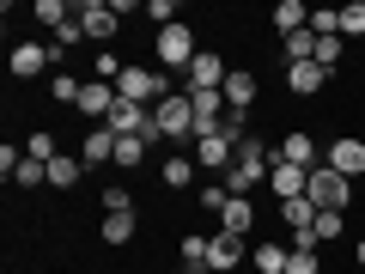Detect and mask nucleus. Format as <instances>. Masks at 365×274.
Wrapping results in <instances>:
<instances>
[{
    "mask_svg": "<svg viewBox=\"0 0 365 274\" xmlns=\"http://www.w3.org/2000/svg\"><path fill=\"white\" fill-rule=\"evenodd\" d=\"M268 165H274V146H262L256 134H244L237 141V158H232V171H225V196H250L256 183H268Z\"/></svg>",
    "mask_w": 365,
    "mask_h": 274,
    "instance_id": "nucleus-1",
    "label": "nucleus"
},
{
    "mask_svg": "<svg viewBox=\"0 0 365 274\" xmlns=\"http://www.w3.org/2000/svg\"><path fill=\"white\" fill-rule=\"evenodd\" d=\"M116 98H128V104H165L170 98V86H165V67H122V79H116Z\"/></svg>",
    "mask_w": 365,
    "mask_h": 274,
    "instance_id": "nucleus-2",
    "label": "nucleus"
},
{
    "mask_svg": "<svg viewBox=\"0 0 365 274\" xmlns=\"http://www.w3.org/2000/svg\"><path fill=\"white\" fill-rule=\"evenodd\" d=\"M153 49H158V67H170V73H189V61L201 55V43H195V31L177 19V25H165V31L153 37Z\"/></svg>",
    "mask_w": 365,
    "mask_h": 274,
    "instance_id": "nucleus-3",
    "label": "nucleus"
},
{
    "mask_svg": "<svg viewBox=\"0 0 365 274\" xmlns=\"http://www.w3.org/2000/svg\"><path fill=\"white\" fill-rule=\"evenodd\" d=\"M304 196H311V208H323V213H347V201H353V177H341V171L317 165Z\"/></svg>",
    "mask_w": 365,
    "mask_h": 274,
    "instance_id": "nucleus-4",
    "label": "nucleus"
},
{
    "mask_svg": "<svg viewBox=\"0 0 365 274\" xmlns=\"http://www.w3.org/2000/svg\"><path fill=\"white\" fill-rule=\"evenodd\" d=\"M153 122H158V141H189V134H195V104H189V91H170L165 104H153Z\"/></svg>",
    "mask_w": 365,
    "mask_h": 274,
    "instance_id": "nucleus-5",
    "label": "nucleus"
},
{
    "mask_svg": "<svg viewBox=\"0 0 365 274\" xmlns=\"http://www.w3.org/2000/svg\"><path fill=\"white\" fill-rule=\"evenodd\" d=\"M232 158H237V141L232 134H207V141H195V171H207V177H225L232 171Z\"/></svg>",
    "mask_w": 365,
    "mask_h": 274,
    "instance_id": "nucleus-6",
    "label": "nucleus"
},
{
    "mask_svg": "<svg viewBox=\"0 0 365 274\" xmlns=\"http://www.w3.org/2000/svg\"><path fill=\"white\" fill-rule=\"evenodd\" d=\"M268 189H274V201H299L304 189H311V171H304V165H287V158L274 153V165H268Z\"/></svg>",
    "mask_w": 365,
    "mask_h": 274,
    "instance_id": "nucleus-7",
    "label": "nucleus"
},
{
    "mask_svg": "<svg viewBox=\"0 0 365 274\" xmlns=\"http://www.w3.org/2000/svg\"><path fill=\"white\" fill-rule=\"evenodd\" d=\"M225 73H232V67H225V55H213V49H201L195 61H189V91H220L225 86Z\"/></svg>",
    "mask_w": 365,
    "mask_h": 274,
    "instance_id": "nucleus-8",
    "label": "nucleus"
},
{
    "mask_svg": "<svg viewBox=\"0 0 365 274\" xmlns=\"http://www.w3.org/2000/svg\"><path fill=\"white\" fill-rule=\"evenodd\" d=\"M244 262H250L244 238H232V232H213L207 238V268L213 274H232V268H244Z\"/></svg>",
    "mask_w": 365,
    "mask_h": 274,
    "instance_id": "nucleus-9",
    "label": "nucleus"
},
{
    "mask_svg": "<svg viewBox=\"0 0 365 274\" xmlns=\"http://www.w3.org/2000/svg\"><path fill=\"white\" fill-rule=\"evenodd\" d=\"M323 165H329V171H341V177H365V141H353V134H341V141H329Z\"/></svg>",
    "mask_w": 365,
    "mask_h": 274,
    "instance_id": "nucleus-10",
    "label": "nucleus"
},
{
    "mask_svg": "<svg viewBox=\"0 0 365 274\" xmlns=\"http://www.w3.org/2000/svg\"><path fill=\"white\" fill-rule=\"evenodd\" d=\"M79 25H86L91 43H110L122 31V13H116V6H104V0H86V6H79Z\"/></svg>",
    "mask_w": 365,
    "mask_h": 274,
    "instance_id": "nucleus-11",
    "label": "nucleus"
},
{
    "mask_svg": "<svg viewBox=\"0 0 365 274\" xmlns=\"http://www.w3.org/2000/svg\"><path fill=\"white\" fill-rule=\"evenodd\" d=\"M146 122H153V110H146V104L116 98V104H110V116H104V128H110V134H146Z\"/></svg>",
    "mask_w": 365,
    "mask_h": 274,
    "instance_id": "nucleus-12",
    "label": "nucleus"
},
{
    "mask_svg": "<svg viewBox=\"0 0 365 274\" xmlns=\"http://www.w3.org/2000/svg\"><path fill=\"white\" fill-rule=\"evenodd\" d=\"M43 67H55L49 43H13V79H37Z\"/></svg>",
    "mask_w": 365,
    "mask_h": 274,
    "instance_id": "nucleus-13",
    "label": "nucleus"
},
{
    "mask_svg": "<svg viewBox=\"0 0 365 274\" xmlns=\"http://www.w3.org/2000/svg\"><path fill=\"white\" fill-rule=\"evenodd\" d=\"M220 91H225V104H232L237 116H250V104H256V73H250V67H232Z\"/></svg>",
    "mask_w": 365,
    "mask_h": 274,
    "instance_id": "nucleus-14",
    "label": "nucleus"
},
{
    "mask_svg": "<svg viewBox=\"0 0 365 274\" xmlns=\"http://www.w3.org/2000/svg\"><path fill=\"white\" fill-rule=\"evenodd\" d=\"M323 86H329V67H317V61L287 67V91H292V98H317Z\"/></svg>",
    "mask_w": 365,
    "mask_h": 274,
    "instance_id": "nucleus-15",
    "label": "nucleus"
},
{
    "mask_svg": "<svg viewBox=\"0 0 365 274\" xmlns=\"http://www.w3.org/2000/svg\"><path fill=\"white\" fill-rule=\"evenodd\" d=\"M250 225H256V201H250V196H232V201H225V213H220V232L250 238Z\"/></svg>",
    "mask_w": 365,
    "mask_h": 274,
    "instance_id": "nucleus-16",
    "label": "nucleus"
},
{
    "mask_svg": "<svg viewBox=\"0 0 365 274\" xmlns=\"http://www.w3.org/2000/svg\"><path fill=\"white\" fill-rule=\"evenodd\" d=\"M158 183H165V189H189V183H195V158L189 153H165L158 158Z\"/></svg>",
    "mask_w": 365,
    "mask_h": 274,
    "instance_id": "nucleus-17",
    "label": "nucleus"
},
{
    "mask_svg": "<svg viewBox=\"0 0 365 274\" xmlns=\"http://www.w3.org/2000/svg\"><path fill=\"white\" fill-rule=\"evenodd\" d=\"M280 225H287L292 238H311V220H317V208H311V196H299V201H280Z\"/></svg>",
    "mask_w": 365,
    "mask_h": 274,
    "instance_id": "nucleus-18",
    "label": "nucleus"
},
{
    "mask_svg": "<svg viewBox=\"0 0 365 274\" xmlns=\"http://www.w3.org/2000/svg\"><path fill=\"white\" fill-rule=\"evenodd\" d=\"M110 104H116V86H110V79H86V91H79V116H110Z\"/></svg>",
    "mask_w": 365,
    "mask_h": 274,
    "instance_id": "nucleus-19",
    "label": "nucleus"
},
{
    "mask_svg": "<svg viewBox=\"0 0 365 274\" xmlns=\"http://www.w3.org/2000/svg\"><path fill=\"white\" fill-rule=\"evenodd\" d=\"M274 153H280V158H287V165H304V171H317V158H323V153H317V141H311V134H287V141H280V146H274Z\"/></svg>",
    "mask_w": 365,
    "mask_h": 274,
    "instance_id": "nucleus-20",
    "label": "nucleus"
},
{
    "mask_svg": "<svg viewBox=\"0 0 365 274\" xmlns=\"http://www.w3.org/2000/svg\"><path fill=\"white\" fill-rule=\"evenodd\" d=\"M79 158H86V165H116V134H110V128H91L86 141H79Z\"/></svg>",
    "mask_w": 365,
    "mask_h": 274,
    "instance_id": "nucleus-21",
    "label": "nucleus"
},
{
    "mask_svg": "<svg viewBox=\"0 0 365 274\" xmlns=\"http://www.w3.org/2000/svg\"><path fill=\"white\" fill-rule=\"evenodd\" d=\"M274 31H280V37L311 31V6H304V0H280V6H274Z\"/></svg>",
    "mask_w": 365,
    "mask_h": 274,
    "instance_id": "nucleus-22",
    "label": "nucleus"
},
{
    "mask_svg": "<svg viewBox=\"0 0 365 274\" xmlns=\"http://www.w3.org/2000/svg\"><path fill=\"white\" fill-rule=\"evenodd\" d=\"M287 262H292L287 244H256V250H250V268H256V274H287Z\"/></svg>",
    "mask_w": 365,
    "mask_h": 274,
    "instance_id": "nucleus-23",
    "label": "nucleus"
},
{
    "mask_svg": "<svg viewBox=\"0 0 365 274\" xmlns=\"http://www.w3.org/2000/svg\"><path fill=\"white\" fill-rule=\"evenodd\" d=\"M79 177H86V158H73V153L49 158V189H73Z\"/></svg>",
    "mask_w": 365,
    "mask_h": 274,
    "instance_id": "nucleus-24",
    "label": "nucleus"
},
{
    "mask_svg": "<svg viewBox=\"0 0 365 274\" xmlns=\"http://www.w3.org/2000/svg\"><path fill=\"white\" fill-rule=\"evenodd\" d=\"M341 232H347V213H323V208H317V220H311V244L323 250V244H335Z\"/></svg>",
    "mask_w": 365,
    "mask_h": 274,
    "instance_id": "nucleus-25",
    "label": "nucleus"
},
{
    "mask_svg": "<svg viewBox=\"0 0 365 274\" xmlns=\"http://www.w3.org/2000/svg\"><path fill=\"white\" fill-rule=\"evenodd\" d=\"M280 55H287V67L317 61V37H311V31H292V37H280Z\"/></svg>",
    "mask_w": 365,
    "mask_h": 274,
    "instance_id": "nucleus-26",
    "label": "nucleus"
},
{
    "mask_svg": "<svg viewBox=\"0 0 365 274\" xmlns=\"http://www.w3.org/2000/svg\"><path fill=\"white\" fill-rule=\"evenodd\" d=\"M287 274H323V256H317L311 238H292V262H287Z\"/></svg>",
    "mask_w": 365,
    "mask_h": 274,
    "instance_id": "nucleus-27",
    "label": "nucleus"
},
{
    "mask_svg": "<svg viewBox=\"0 0 365 274\" xmlns=\"http://www.w3.org/2000/svg\"><path fill=\"white\" fill-rule=\"evenodd\" d=\"M79 91H86V79H73L67 67L49 79V98H55V104H73V110H79Z\"/></svg>",
    "mask_w": 365,
    "mask_h": 274,
    "instance_id": "nucleus-28",
    "label": "nucleus"
},
{
    "mask_svg": "<svg viewBox=\"0 0 365 274\" xmlns=\"http://www.w3.org/2000/svg\"><path fill=\"white\" fill-rule=\"evenodd\" d=\"M43 183H49V165H43V158H19L13 189H43Z\"/></svg>",
    "mask_w": 365,
    "mask_h": 274,
    "instance_id": "nucleus-29",
    "label": "nucleus"
},
{
    "mask_svg": "<svg viewBox=\"0 0 365 274\" xmlns=\"http://www.w3.org/2000/svg\"><path fill=\"white\" fill-rule=\"evenodd\" d=\"M31 19H37V25H49V31H61L67 19H73V6H61V0H37V6H31Z\"/></svg>",
    "mask_w": 365,
    "mask_h": 274,
    "instance_id": "nucleus-30",
    "label": "nucleus"
},
{
    "mask_svg": "<svg viewBox=\"0 0 365 274\" xmlns=\"http://www.w3.org/2000/svg\"><path fill=\"white\" fill-rule=\"evenodd\" d=\"M146 153H153V146H146L140 134H116V165H146Z\"/></svg>",
    "mask_w": 365,
    "mask_h": 274,
    "instance_id": "nucleus-31",
    "label": "nucleus"
},
{
    "mask_svg": "<svg viewBox=\"0 0 365 274\" xmlns=\"http://www.w3.org/2000/svg\"><path fill=\"white\" fill-rule=\"evenodd\" d=\"M311 37H341V6H311Z\"/></svg>",
    "mask_w": 365,
    "mask_h": 274,
    "instance_id": "nucleus-32",
    "label": "nucleus"
},
{
    "mask_svg": "<svg viewBox=\"0 0 365 274\" xmlns=\"http://www.w3.org/2000/svg\"><path fill=\"white\" fill-rule=\"evenodd\" d=\"M25 158H43V165H49V158H61V146H55V134H49V128L25 134Z\"/></svg>",
    "mask_w": 365,
    "mask_h": 274,
    "instance_id": "nucleus-33",
    "label": "nucleus"
},
{
    "mask_svg": "<svg viewBox=\"0 0 365 274\" xmlns=\"http://www.w3.org/2000/svg\"><path fill=\"white\" fill-rule=\"evenodd\" d=\"M225 201H232V196H225V183H220V177H207V183H201V213H213V220H220V213H225Z\"/></svg>",
    "mask_w": 365,
    "mask_h": 274,
    "instance_id": "nucleus-34",
    "label": "nucleus"
},
{
    "mask_svg": "<svg viewBox=\"0 0 365 274\" xmlns=\"http://www.w3.org/2000/svg\"><path fill=\"white\" fill-rule=\"evenodd\" d=\"M134 238V213H104V244H128Z\"/></svg>",
    "mask_w": 365,
    "mask_h": 274,
    "instance_id": "nucleus-35",
    "label": "nucleus"
},
{
    "mask_svg": "<svg viewBox=\"0 0 365 274\" xmlns=\"http://www.w3.org/2000/svg\"><path fill=\"white\" fill-rule=\"evenodd\" d=\"M182 268H207V238H201V232H189V238H182Z\"/></svg>",
    "mask_w": 365,
    "mask_h": 274,
    "instance_id": "nucleus-36",
    "label": "nucleus"
},
{
    "mask_svg": "<svg viewBox=\"0 0 365 274\" xmlns=\"http://www.w3.org/2000/svg\"><path fill=\"white\" fill-rule=\"evenodd\" d=\"M341 37H365V0H347L341 6Z\"/></svg>",
    "mask_w": 365,
    "mask_h": 274,
    "instance_id": "nucleus-37",
    "label": "nucleus"
},
{
    "mask_svg": "<svg viewBox=\"0 0 365 274\" xmlns=\"http://www.w3.org/2000/svg\"><path fill=\"white\" fill-rule=\"evenodd\" d=\"M341 55H347V37H317V67H329V73H335Z\"/></svg>",
    "mask_w": 365,
    "mask_h": 274,
    "instance_id": "nucleus-38",
    "label": "nucleus"
},
{
    "mask_svg": "<svg viewBox=\"0 0 365 274\" xmlns=\"http://www.w3.org/2000/svg\"><path fill=\"white\" fill-rule=\"evenodd\" d=\"M104 213H134V196L122 189V183H110V189H104Z\"/></svg>",
    "mask_w": 365,
    "mask_h": 274,
    "instance_id": "nucleus-39",
    "label": "nucleus"
},
{
    "mask_svg": "<svg viewBox=\"0 0 365 274\" xmlns=\"http://www.w3.org/2000/svg\"><path fill=\"white\" fill-rule=\"evenodd\" d=\"M146 19H158V31L177 25V0H146Z\"/></svg>",
    "mask_w": 365,
    "mask_h": 274,
    "instance_id": "nucleus-40",
    "label": "nucleus"
},
{
    "mask_svg": "<svg viewBox=\"0 0 365 274\" xmlns=\"http://www.w3.org/2000/svg\"><path fill=\"white\" fill-rule=\"evenodd\" d=\"M353 256H359V268H365V238H359V244H353Z\"/></svg>",
    "mask_w": 365,
    "mask_h": 274,
    "instance_id": "nucleus-41",
    "label": "nucleus"
},
{
    "mask_svg": "<svg viewBox=\"0 0 365 274\" xmlns=\"http://www.w3.org/2000/svg\"><path fill=\"white\" fill-rule=\"evenodd\" d=\"M182 274H195V268H182Z\"/></svg>",
    "mask_w": 365,
    "mask_h": 274,
    "instance_id": "nucleus-42",
    "label": "nucleus"
},
{
    "mask_svg": "<svg viewBox=\"0 0 365 274\" xmlns=\"http://www.w3.org/2000/svg\"><path fill=\"white\" fill-rule=\"evenodd\" d=\"M201 274H213V268H201Z\"/></svg>",
    "mask_w": 365,
    "mask_h": 274,
    "instance_id": "nucleus-43",
    "label": "nucleus"
},
{
    "mask_svg": "<svg viewBox=\"0 0 365 274\" xmlns=\"http://www.w3.org/2000/svg\"><path fill=\"white\" fill-rule=\"evenodd\" d=\"M359 73H365V61H359Z\"/></svg>",
    "mask_w": 365,
    "mask_h": 274,
    "instance_id": "nucleus-44",
    "label": "nucleus"
}]
</instances>
